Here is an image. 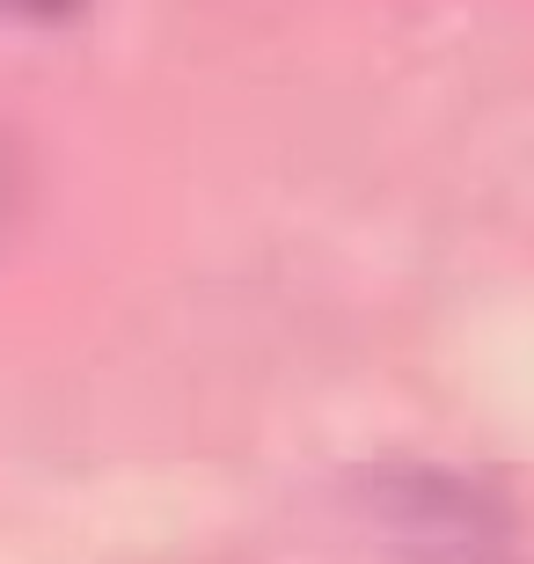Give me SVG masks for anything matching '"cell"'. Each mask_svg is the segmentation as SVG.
I'll return each mask as SVG.
<instances>
[{
	"label": "cell",
	"mask_w": 534,
	"mask_h": 564,
	"mask_svg": "<svg viewBox=\"0 0 534 564\" xmlns=\"http://www.w3.org/2000/svg\"><path fill=\"white\" fill-rule=\"evenodd\" d=\"M8 8H37V15H59L66 0H8Z\"/></svg>",
	"instance_id": "3957f363"
},
{
	"label": "cell",
	"mask_w": 534,
	"mask_h": 564,
	"mask_svg": "<svg viewBox=\"0 0 534 564\" xmlns=\"http://www.w3.org/2000/svg\"><path fill=\"white\" fill-rule=\"evenodd\" d=\"M373 528L403 550V564H513V513L491 484L454 469H381L367 484Z\"/></svg>",
	"instance_id": "6da1fadb"
},
{
	"label": "cell",
	"mask_w": 534,
	"mask_h": 564,
	"mask_svg": "<svg viewBox=\"0 0 534 564\" xmlns=\"http://www.w3.org/2000/svg\"><path fill=\"white\" fill-rule=\"evenodd\" d=\"M22 213H30V147H22V132L0 118V250L15 242Z\"/></svg>",
	"instance_id": "7a4b0ae2"
}]
</instances>
